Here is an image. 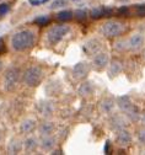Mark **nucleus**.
I'll use <instances>...</instances> for the list:
<instances>
[{
    "mask_svg": "<svg viewBox=\"0 0 145 155\" xmlns=\"http://www.w3.org/2000/svg\"><path fill=\"white\" fill-rule=\"evenodd\" d=\"M36 41L35 32L31 30H22L16 32L11 38V46L17 52H24L30 49Z\"/></svg>",
    "mask_w": 145,
    "mask_h": 155,
    "instance_id": "f257e3e1",
    "label": "nucleus"
},
{
    "mask_svg": "<svg viewBox=\"0 0 145 155\" xmlns=\"http://www.w3.org/2000/svg\"><path fill=\"white\" fill-rule=\"evenodd\" d=\"M101 33L106 37H110V38H113V37H117L119 35L123 33L124 31V25L118 22V21H114V20H111V21H107L105 22L101 28H100Z\"/></svg>",
    "mask_w": 145,
    "mask_h": 155,
    "instance_id": "f03ea898",
    "label": "nucleus"
},
{
    "mask_svg": "<svg viewBox=\"0 0 145 155\" xmlns=\"http://www.w3.org/2000/svg\"><path fill=\"white\" fill-rule=\"evenodd\" d=\"M43 78V71L38 67H31L28 68L24 74V83L27 86H37Z\"/></svg>",
    "mask_w": 145,
    "mask_h": 155,
    "instance_id": "7ed1b4c3",
    "label": "nucleus"
},
{
    "mask_svg": "<svg viewBox=\"0 0 145 155\" xmlns=\"http://www.w3.org/2000/svg\"><path fill=\"white\" fill-rule=\"evenodd\" d=\"M69 30H70V28H69V26H67V25H59V26L52 27V28L48 31V33H47V40H48V42H49L51 45H57V43H59V42L68 35Z\"/></svg>",
    "mask_w": 145,
    "mask_h": 155,
    "instance_id": "20e7f679",
    "label": "nucleus"
},
{
    "mask_svg": "<svg viewBox=\"0 0 145 155\" xmlns=\"http://www.w3.org/2000/svg\"><path fill=\"white\" fill-rule=\"evenodd\" d=\"M18 78H20V71L17 68H11L8 70V73L5 75V80H4V85L8 91H11L16 87V85L18 83Z\"/></svg>",
    "mask_w": 145,
    "mask_h": 155,
    "instance_id": "39448f33",
    "label": "nucleus"
},
{
    "mask_svg": "<svg viewBox=\"0 0 145 155\" xmlns=\"http://www.w3.org/2000/svg\"><path fill=\"white\" fill-rule=\"evenodd\" d=\"M108 64V55L107 53H103L100 52L97 54L94 55V59H92V65L95 69L97 70H102L103 68H106Z\"/></svg>",
    "mask_w": 145,
    "mask_h": 155,
    "instance_id": "423d86ee",
    "label": "nucleus"
},
{
    "mask_svg": "<svg viewBox=\"0 0 145 155\" xmlns=\"http://www.w3.org/2000/svg\"><path fill=\"white\" fill-rule=\"evenodd\" d=\"M143 45H144V37L140 33H135L129 38L127 47L132 51H138L143 47Z\"/></svg>",
    "mask_w": 145,
    "mask_h": 155,
    "instance_id": "0eeeda50",
    "label": "nucleus"
},
{
    "mask_svg": "<svg viewBox=\"0 0 145 155\" xmlns=\"http://www.w3.org/2000/svg\"><path fill=\"white\" fill-rule=\"evenodd\" d=\"M130 140H132V135L126 130V129H120L116 137V142L118 145L120 147H127L130 144Z\"/></svg>",
    "mask_w": 145,
    "mask_h": 155,
    "instance_id": "6e6552de",
    "label": "nucleus"
},
{
    "mask_svg": "<svg viewBox=\"0 0 145 155\" xmlns=\"http://www.w3.org/2000/svg\"><path fill=\"white\" fill-rule=\"evenodd\" d=\"M89 71H90V67L86 63H79L73 69V73H74L75 78H77V79H82V78H85L89 74Z\"/></svg>",
    "mask_w": 145,
    "mask_h": 155,
    "instance_id": "1a4fd4ad",
    "label": "nucleus"
},
{
    "mask_svg": "<svg viewBox=\"0 0 145 155\" xmlns=\"http://www.w3.org/2000/svg\"><path fill=\"white\" fill-rule=\"evenodd\" d=\"M73 16H74V14L71 11L65 10V11H60L57 17H58V20H60V21H69V20L73 18Z\"/></svg>",
    "mask_w": 145,
    "mask_h": 155,
    "instance_id": "9d476101",
    "label": "nucleus"
},
{
    "mask_svg": "<svg viewBox=\"0 0 145 155\" xmlns=\"http://www.w3.org/2000/svg\"><path fill=\"white\" fill-rule=\"evenodd\" d=\"M113 107H114V104H113L112 101H110V100L102 101V111H103V112L108 113V112H111V111L113 110Z\"/></svg>",
    "mask_w": 145,
    "mask_h": 155,
    "instance_id": "9b49d317",
    "label": "nucleus"
},
{
    "mask_svg": "<svg viewBox=\"0 0 145 155\" xmlns=\"http://www.w3.org/2000/svg\"><path fill=\"white\" fill-rule=\"evenodd\" d=\"M122 69V65L119 62H113L112 65H111V70H110V74L111 75H117Z\"/></svg>",
    "mask_w": 145,
    "mask_h": 155,
    "instance_id": "f8f14e48",
    "label": "nucleus"
},
{
    "mask_svg": "<svg viewBox=\"0 0 145 155\" xmlns=\"http://www.w3.org/2000/svg\"><path fill=\"white\" fill-rule=\"evenodd\" d=\"M35 22H36L37 25L44 26V25H47V24L49 22V17H48V16H39V17H37L36 20H35Z\"/></svg>",
    "mask_w": 145,
    "mask_h": 155,
    "instance_id": "ddd939ff",
    "label": "nucleus"
},
{
    "mask_svg": "<svg viewBox=\"0 0 145 155\" xmlns=\"http://www.w3.org/2000/svg\"><path fill=\"white\" fill-rule=\"evenodd\" d=\"M91 17L92 18H101V17H103V8L94 9L91 11Z\"/></svg>",
    "mask_w": 145,
    "mask_h": 155,
    "instance_id": "4468645a",
    "label": "nucleus"
},
{
    "mask_svg": "<svg viewBox=\"0 0 145 155\" xmlns=\"http://www.w3.org/2000/svg\"><path fill=\"white\" fill-rule=\"evenodd\" d=\"M33 127H35V122H33V121H27V122H24V124H22V130H24V132H30V130L33 129Z\"/></svg>",
    "mask_w": 145,
    "mask_h": 155,
    "instance_id": "2eb2a0df",
    "label": "nucleus"
},
{
    "mask_svg": "<svg viewBox=\"0 0 145 155\" xmlns=\"http://www.w3.org/2000/svg\"><path fill=\"white\" fill-rule=\"evenodd\" d=\"M53 142H54V139H53V138H46V139L43 140L42 147H43L44 149H49V148H52V147H53Z\"/></svg>",
    "mask_w": 145,
    "mask_h": 155,
    "instance_id": "dca6fc26",
    "label": "nucleus"
},
{
    "mask_svg": "<svg viewBox=\"0 0 145 155\" xmlns=\"http://www.w3.org/2000/svg\"><path fill=\"white\" fill-rule=\"evenodd\" d=\"M52 129H53V127L48 123H46V124H43L42 127H41V132H42L43 134H49L52 132Z\"/></svg>",
    "mask_w": 145,
    "mask_h": 155,
    "instance_id": "f3484780",
    "label": "nucleus"
},
{
    "mask_svg": "<svg viewBox=\"0 0 145 155\" xmlns=\"http://www.w3.org/2000/svg\"><path fill=\"white\" fill-rule=\"evenodd\" d=\"M135 12L138 16H145V5H137Z\"/></svg>",
    "mask_w": 145,
    "mask_h": 155,
    "instance_id": "a211bd4d",
    "label": "nucleus"
},
{
    "mask_svg": "<svg viewBox=\"0 0 145 155\" xmlns=\"http://www.w3.org/2000/svg\"><path fill=\"white\" fill-rule=\"evenodd\" d=\"M138 140L140 142V144L145 145V129H140L138 132Z\"/></svg>",
    "mask_w": 145,
    "mask_h": 155,
    "instance_id": "6ab92c4d",
    "label": "nucleus"
},
{
    "mask_svg": "<svg viewBox=\"0 0 145 155\" xmlns=\"http://www.w3.org/2000/svg\"><path fill=\"white\" fill-rule=\"evenodd\" d=\"M75 16L79 18V20H85L86 18V11L85 10H77L75 12Z\"/></svg>",
    "mask_w": 145,
    "mask_h": 155,
    "instance_id": "aec40b11",
    "label": "nucleus"
},
{
    "mask_svg": "<svg viewBox=\"0 0 145 155\" xmlns=\"http://www.w3.org/2000/svg\"><path fill=\"white\" fill-rule=\"evenodd\" d=\"M26 147H27V149H30V150H33V149L36 148V140H35V139H28V140H27V144H26Z\"/></svg>",
    "mask_w": 145,
    "mask_h": 155,
    "instance_id": "412c9836",
    "label": "nucleus"
},
{
    "mask_svg": "<svg viewBox=\"0 0 145 155\" xmlns=\"http://www.w3.org/2000/svg\"><path fill=\"white\" fill-rule=\"evenodd\" d=\"M9 11V5L8 4H2L0 5V15H5Z\"/></svg>",
    "mask_w": 145,
    "mask_h": 155,
    "instance_id": "4be33fe9",
    "label": "nucleus"
},
{
    "mask_svg": "<svg viewBox=\"0 0 145 155\" xmlns=\"http://www.w3.org/2000/svg\"><path fill=\"white\" fill-rule=\"evenodd\" d=\"M89 85H90V84H84V85H82V87H81V92H85L84 95H90V94L92 92V90H87Z\"/></svg>",
    "mask_w": 145,
    "mask_h": 155,
    "instance_id": "5701e85b",
    "label": "nucleus"
},
{
    "mask_svg": "<svg viewBox=\"0 0 145 155\" xmlns=\"http://www.w3.org/2000/svg\"><path fill=\"white\" fill-rule=\"evenodd\" d=\"M47 0H31V4L33 5H38V4H42V3H46Z\"/></svg>",
    "mask_w": 145,
    "mask_h": 155,
    "instance_id": "b1692460",
    "label": "nucleus"
},
{
    "mask_svg": "<svg viewBox=\"0 0 145 155\" xmlns=\"http://www.w3.org/2000/svg\"><path fill=\"white\" fill-rule=\"evenodd\" d=\"M5 52V45L3 42V40H0V54H3Z\"/></svg>",
    "mask_w": 145,
    "mask_h": 155,
    "instance_id": "393cba45",
    "label": "nucleus"
},
{
    "mask_svg": "<svg viewBox=\"0 0 145 155\" xmlns=\"http://www.w3.org/2000/svg\"><path fill=\"white\" fill-rule=\"evenodd\" d=\"M2 68H3V63L0 62V71H2Z\"/></svg>",
    "mask_w": 145,
    "mask_h": 155,
    "instance_id": "a878e982",
    "label": "nucleus"
},
{
    "mask_svg": "<svg viewBox=\"0 0 145 155\" xmlns=\"http://www.w3.org/2000/svg\"><path fill=\"white\" fill-rule=\"evenodd\" d=\"M143 121H144V123H145V114L143 116Z\"/></svg>",
    "mask_w": 145,
    "mask_h": 155,
    "instance_id": "bb28decb",
    "label": "nucleus"
},
{
    "mask_svg": "<svg viewBox=\"0 0 145 155\" xmlns=\"http://www.w3.org/2000/svg\"><path fill=\"white\" fill-rule=\"evenodd\" d=\"M71 2H80V0H71Z\"/></svg>",
    "mask_w": 145,
    "mask_h": 155,
    "instance_id": "cd10ccee",
    "label": "nucleus"
},
{
    "mask_svg": "<svg viewBox=\"0 0 145 155\" xmlns=\"http://www.w3.org/2000/svg\"><path fill=\"white\" fill-rule=\"evenodd\" d=\"M0 2H2V0H0Z\"/></svg>",
    "mask_w": 145,
    "mask_h": 155,
    "instance_id": "c85d7f7f",
    "label": "nucleus"
}]
</instances>
